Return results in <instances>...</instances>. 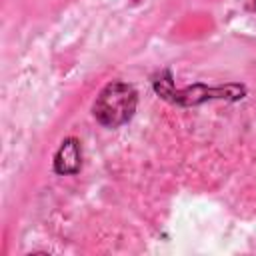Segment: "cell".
Listing matches in <instances>:
<instances>
[{
  "mask_svg": "<svg viewBox=\"0 0 256 256\" xmlns=\"http://www.w3.org/2000/svg\"><path fill=\"white\" fill-rule=\"evenodd\" d=\"M138 106V92L132 84L122 80L108 82L92 104V116L104 128H118L132 120Z\"/></svg>",
  "mask_w": 256,
  "mask_h": 256,
  "instance_id": "2",
  "label": "cell"
},
{
  "mask_svg": "<svg viewBox=\"0 0 256 256\" xmlns=\"http://www.w3.org/2000/svg\"><path fill=\"white\" fill-rule=\"evenodd\" d=\"M250 8H252V10H256V0H252V4H250Z\"/></svg>",
  "mask_w": 256,
  "mask_h": 256,
  "instance_id": "4",
  "label": "cell"
},
{
  "mask_svg": "<svg viewBox=\"0 0 256 256\" xmlns=\"http://www.w3.org/2000/svg\"><path fill=\"white\" fill-rule=\"evenodd\" d=\"M152 88L164 102H170V104H176V106H186V108L200 106V104L212 102V100L238 102L248 92L244 84H234V82L222 84V86H208L204 82H196V84H190V86H184V88H176L172 72L168 68L160 70L152 78Z\"/></svg>",
  "mask_w": 256,
  "mask_h": 256,
  "instance_id": "1",
  "label": "cell"
},
{
  "mask_svg": "<svg viewBox=\"0 0 256 256\" xmlns=\"http://www.w3.org/2000/svg\"><path fill=\"white\" fill-rule=\"evenodd\" d=\"M52 168L60 176H70V174L80 172V168H82V146H80L78 138L68 136L60 142V146L54 154V160H52Z\"/></svg>",
  "mask_w": 256,
  "mask_h": 256,
  "instance_id": "3",
  "label": "cell"
}]
</instances>
